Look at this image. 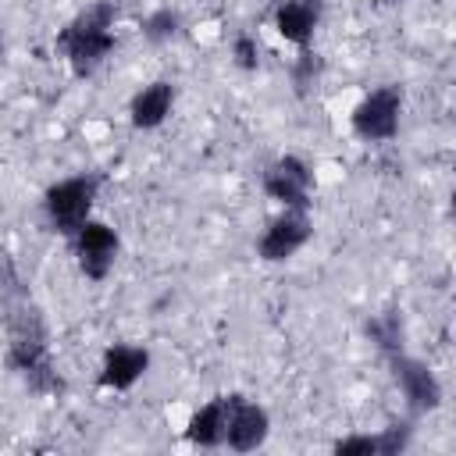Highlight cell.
<instances>
[{
    "label": "cell",
    "instance_id": "cell-17",
    "mask_svg": "<svg viewBox=\"0 0 456 456\" xmlns=\"http://www.w3.org/2000/svg\"><path fill=\"white\" fill-rule=\"evenodd\" d=\"M410 438H413V428L406 420L381 428L378 431V456H399L403 449H410Z\"/></svg>",
    "mask_w": 456,
    "mask_h": 456
},
{
    "label": "cell",
    "instance_id": "cell-18",
    "mask_svg": "<svg viewBox=\"0 0 456 456\" xmlns=\"http://www.w3.org/2000/svg\"><path fill=\"white\" fill-rule=\"evenodd\" d=\"M232 57H235V64L242 71H256L260 68V43H256V36H249V32L235 36L232 39Z\"/></svg>",
    "mask_w": 456,
    "mask_h": 456
},
{
    "label": "cell",
    "instance_id": "cell-8",
    "mask_svg": "<svg viewBox=\"0 0 456 456\" xmlns=\"http://www.w3.org/2000/svg\"><path fill=\"white\" fill-rule=\"evenodd\" d=\"M388 363H392V381L399 385L410 413H431L442 406V381L435 378V370L424 360L406 356V353H392Z\"/></svg>",
    "mask_w": 456,
    "mask_h": 456
},
{
    "label": "cell",
    "instance_id": "cell-16",
    "mask_svg": "<svg viewBox=\"0 0 456 456\" xmlns=\"http://www.w3.org/2000/svg\"><path fill=\"white\" fill-rule=\"evenodd\" d=\"M321 75H324V57L317 50L303 46L299 57H296V64H292V86H296V93H306Z\"/></svg>",
    "mask_w": 456,
    "mask_h": 456
},
{
    "label": "cell",
    "instance_id": "cell-1",
    "mask_svg": "<svg viewBox=\"0 0 456 456\" xmlns=\"http://www.w3.org/2000/svg\"><path fill=\"white\" fill-rule=\"evenodd\" d=\"M0 310H4V331H7V367L21 374L25 385L39 395L61 392L64 381L50 363L43 310L36 306L32 292L25 289L7 253H0Z\"/></svg>",
    "mask_w": 456,
    "mask_h": 456
},
{
    "label": "cell",
    "instance_id": "cell-13",
    "mask_svg": "<svg viewBox=\"0 0 456 456\" xmlns=\"http://www.w3.org/2000/svg\"><path fill=\"white\" fill-rule=\"evenodd\" d=\"M224 420H228V395H217L189 417L185 438L200 449H217V445H224Z\"/></svg>",
    "mask_w": 456,
    "mask_h": 456
},
{
    "label": "cell",
    "instance_id": "cell-19",
    "mask_svg": "<svg viewBox=\"0 0 456 456\" xmlns=\"http://www.w3.org/2000/svg\"><path fill=\"white\" fill-rule=\"evenodd\" d=\"M338 456H378V435H349L331 445Z\"/></svg>",
    "mask_w": 456,
    "mask_h": 456
},
{
    "label": "cell",
    "instance_id": "cell-6",
    "mask_svg": "<svg viewBox=\"0 0 456 456\" xmlns=\"http://www.w3.org/2000/svg\"><path fill=\"white\" fill-rule=\"evenodd\" d=\"M71 246H75V260H78V271L89 278V281H103L118 260V249H121V239L118 232L107 224V221H96L89 217L75 235H71Z\"/></svg>",
    "mask_w": 456,
    "mask_h": 456
},
{
    "label": "cell",
    "instance_id": "cell-2",
    "mask_svg": "<svg viewBox=\"0 0 456 456\" xmlns=\"http://www.w3.org/2000/svg\"><path fill=\"white\" fill-rule=\"evenodd\" d=\"M114 21H118V7L110 0H96L86 11H78L53 39V46L64 53L68 68L75 78H89L96 75V68L114 53L118 36H114Z\"/></svg>",
    "mask_w": 456,
    "mask_h": 456
},
{
    "label": "cell",
    "instance_id": "cell-14",
    "mask_svg": "<svg viewBox=\"0 0 456 456\" xmlns=\"http://www.w3.org/2000/svg\"><path fill=\"white\" fill-rule=\"evenodd\" d=\"M367 338L385 353H403V338H406V328H403V314L399 310H385V314H374L367 321Z\"/></svg>",
    "mask_w": 456,
    "mask_h": 456
},
{
    "label": "cell",
    "instance_id": "cell-11",
    "mask_svg": "<svg viewBox=\"0 0 456 456\" xmlns=\"http://www.w3.org/2000/svg\"><path fill=\"white\" fill-rule=\"evenodd\" d=\"M321 14H324V0H281L274 7V28L285 43L292 46H310L317 25H321Z\"/></svg>",
    "mask_w": 456,
    "mask_h": 456
},
{
    "label": "cell",
    "instance_id": "cell-15",
    "mask_svg": "<svg viewBox=\"0 0 456 456\" xmlns=\"http://www.w3.org/2000/svg\"><path fill=\"white\" fill-rule=\"evenodd\" d=\"M182 32V14L175 7H157L142 18V36L150 43H171Z\"/></svg>",
    "mask_w": 456,
    "mask_h": 456
},
{
    "label": "cell",
    "instance_id": "cell-10",
    "mask_svg": "<svg viewBox=\"0 0 456 456\" xmlns=\"http://www.w3.org/2000/svg\"><path fill=\"white\" fill-rule=\"evenodd\" d=\"M146 370H150V349L118 342V346H107V353H103V360H100L96 381H100V388H107V392H128Z\"/></svg>",
    "mask_w": 456,
    "mask_h": 456
},
{
    "label": "cell",
    "instance_id": "cell-7",
    "mask_svg": "<svg viewBox=\"0 0 456 456\" xmlns=\"http://www.w3.org/2000/svg\"><path fill=\"white\" fill-rule=\"evenodd\" d=\"M264 192L278 207L310 210V192H314V171H310V164L303 157H296V153L278 157L264 171Z\"/></svg>",
    "mask_w": 456,
    "mask_h": 456
},
{
    "label": "cell",
    "instance_id": "cell-12",
    "mask_svg": "<svg viewBox=\"0 0 456 456\" xmlns=\"http://www.w3.org/2000/svg\"><path fill=\"white\" fill-rule=\"evenodd\" d=\"M175 100H178V89L167 78H157V82L142 86L128 100V121H132V128H157V125H164L167 114L175 110Z\"/></svg>",
    "mask_w": 456,
    "mask_h": 456
},
{
    "label": "cell",
    "instance_id": "cell-5",
    "mask_svg": "<svg viewBox=\"0 0 456 456\" xmlns=\"http://www.w3.org/2000/svg\"><path fill=\"white\" fill-rule=\"evenodd\" d=\"M314 235V221L306 210H292L281 207V214L274 221H267V228L256 239V256L264 264H285L289 256H296Z\"/></svg>",
    "mask_w": 456,
    "mask_h": 456
},
{
    "label": "cell",
    "instance_id": "cell-3",
    "mask_svg": "<svg viewBox=\"0 0 456 456\" xmlns=\"http://www.w3.org/2000/svg\"><path fill=\"white\" fill-rule=\"evenodd\" d=\"M100 175L96 171H86V175H68L61 182H53L46 192H43V214H46V224L57 232V235H75L89 217H93V203H96V192H100Z\"/></svg>",
    "mask_w": 456,
    "mask_h": 456
},
{
    "label": "cell",
    "instance_id": "cell-4",
    "mask_svg": "<svg viewBox=\"0 0 456 456\" xmlns=\"http://www.w3.org/2000/svg\"><path fill=\"white\" fill-rule=\"evenodd\" d=\"M399 118H403V89L378 86L353 107L349 125L363 142H388L399 132Z\"/></svg>",
    "mask_w": 456,
    "mask_h": 456
},
{
    "label": "cell",
    "instance_id": "cell-9",
    "mask_svg": "<svg viewBox=\"0 0 456 456\" xmlns=\"http://www.w3.org/2000/svg\"><path fill=\"white\" fill-rule=\"evenodd\" d=\"M271 417L260 403L246 395H228V420H224V445L232 452H253L267 442Z\"/></svg>",
    "mask_w": 456,
    "mask_h": 456
}]
</instances>
